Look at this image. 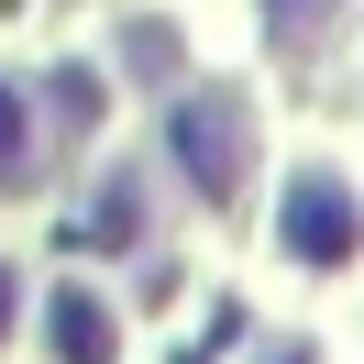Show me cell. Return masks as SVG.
I'll return each instance as SVG.
<instances>
[{
	"mask_svg": "<svg viewBox=\"0 0 364 364\" xmlns=\"http://www.w3.org/2000/svg\"><path fill=\"white\" fill-rule=\"evenodd\" d=\"M23 177H33V166H23V100L0 89V188H23Z\"/></svg>",
	"mask_w": 364,
	"mask_h": 364,
	"instance_id": "277c9868",
	"label": "cell"
},
{
	"mask_svg": "<svg viewBox=\"0 0 364 364\" xmlns=\"http://www.w3.org/2000/svg\"><path fill=\"white\" fill-rule=\"evenodd\" d=\"M287 254H309V265H342V254H353V188L342 177H298L287 188Z\"/></svg>",
	"mask_w": 364,
	"mask_h": 364,
	"instance_id": "6da1fadb",
	"label": "cell"
},
{
	"mask_svg": "<svg viewBox=\"0 0 364 364\" xmlns=\"http://www.w3.org/2000/svg\"><path fill=\"white\" fill-rule=\"evenodd\" d=\"M0 320H11V276H0Z\"/></svg>",
	"mask_w": 364,
	"mask_h": 364,
	"instance_id": "5b68a950",
	"label": "cell"
},
{
	"mask_svg": "<svg viewBox=\"0 0 364 364\" xmlns=\"http://www.w3.org/2000/svg\"><path fill=\"white\" fill-rule=\"evenodd\" d=\"M55 353H67V364H111V309H100L89 287L55 298Z\"/></svg>",
	"mask_w": 364,
	"mask_h": 364,
	"instance_id": "3957f363",
	"label": "cell"
},
{
	"mask_svg": "<svg viewBox=\"0 0 364 364\" xmlns=\"http://www.w3.org/2000/svg\"><path fill=\"white\" fill-rule=\"evenodd\" d=\"M177 155H188V177L210 199H232V177H243V111L232 100H188L177 111Z\"/></svg>",
	"mask_w": 364,
	"mask_h": 364,
	"instance_id": "7a4b0ae2",
	"label": "cell"
},
{
	"mask_svg": "<svg viewBox=\"0 0 364 364\" xmlns=\"http://www.w3.org/2000/svg\"><path fill=\"white\" fill-rule=\"evenodd\" d=\"M276 364H309V353H276Z\"/></svg>",
	"mask_w": 364,
	"mask_h": 364,
	"instance_id": "8992f818",
	"label": "cell"
}]
</instances>
